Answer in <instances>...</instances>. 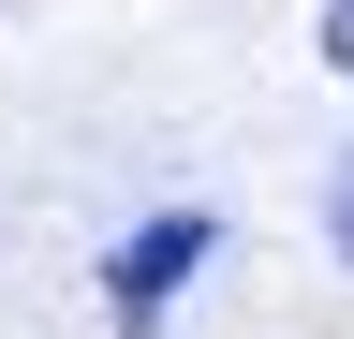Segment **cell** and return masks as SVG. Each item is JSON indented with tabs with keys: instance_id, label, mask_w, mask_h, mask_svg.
Masks as SVG:
<instances>
[{
	"instance_id": "1",
	"label": "cell",
	"mask_w": 354,
	"mask_h": 339,
	"mask_svg": "<svg viewBox=\"0 0 354 339\" xmlns=\"http://www.w3.org/2000/svg\"><path fill=\"white\" fill-rule=\"evenodd\" d=\"M192 251H207V222H148V236H133V251H118V310H133V325H148V310H162V295H177V280H192Z\"/></svg>"
},
{
	"instance_id": "2",
	"label": "cell",
	"mask_w": 354,
	"mask_h": 339,
	"mask_svg": "<svg viewBox=\"0 0 354 339\" xmlns=\"http://www.w3.org/2000/svg\"><path fill=\"white\" fill-rule=\"evenodd\" d=\"M310 45H325V74L354 89V0H325V30H310Z\"/></svg>"
},
{
	"instance_id": "3",
	"label": "cell",
	"mask_w": 354,
	"mask_h": 339,
	"mask_svg": "<svg viewBox=\"0 0 354 339\" xmlns=\"http://www.w3.org/2000/svg\"><path fill=\"white\" fill-rule=\"evenodd\" d=\"M325 236L354 251V148H339V177H325Z\"/></svg>"
}]
</instances>
